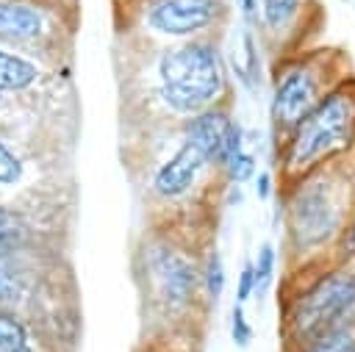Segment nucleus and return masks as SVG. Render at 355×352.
<instances>
[{"instance_id":"1","label":"nucleus","mask_w":355,"mask_h":352,"mask_svg":"<svg viewBox=\"0 0 355 352\" xmlns=\"http://www.w3.org/2000/svg\"><path fill=\"white\" fill-rule=\"evenodd\" d=\"M288 266L330 258L355 213V150L280 186Z\"/></svg>"},{"instance_id":"2","label":"nucleus","mask_w":355,"mask_h":352,"mask_svg":"<svg viewBox=\"0 0 355 352\" xmlns=\"http://www.w3.org/2000/svg\"><path fill=\"white\" fill-rule=\"evenodd\" d=\"M230 91V67L219 36L169 42L150 50L144 94L158 116L178 125L214 105H227Z\"/></svg>"},{"instance_id":"3","label":"nucleus","mask_w":355,"mask_h":352,"mask_svg":"<svg viewBox=\"0 0 355 352\" xmlns=\"http://www.w3.org/2000/svg\"><path fill=\"white\" fill-rule=\"evenodd\" d=\"M352 302H355V258L352 261L324 258V261L291 266L280 299L283 352H291L333 330L347 327Z\"/></svg>"},{"instance_id":"4","label":"nucleus","mask_w":355,"mask_h":352,"mask_svg":"<svg viewBox=\"0 0 355 352\" xmlns=\"http://www.w3.org/2000/svg\"><path fill=\"white\" fill-rule=\"evenodd\" d=\"M200 261V249L164 227H155L147 238H141L133 258V272L147 310L158 319L155 333L186 330L189 319H194L197 310L208 305L202 294Z\"/></svg>"},{"instance_id":"5","label":"nucleus","mask_w":355,"mask_h":352,"mask_svg":"<svg viewBox=\"0 0 355 352\" xmlns=\"http://www.w3.org/2000/svg\"><path fill=\"white\" fill-rule=\"evenodd\" d=\"M355 150V72L338 80L272 150L280 186Z\"/></svg>"},{"instance_id":"6","label":"nucleus","mask_w":355,"mask_h":352,"mask_svg":"<svg viewBox=\"0 0 355 352\" xmlns=\"http://www.w3.org/2000/svg\"><path fill=\"white\" fill-rule=\"evenodd\" d=\"M347 75L349 61L341 50H291L277 55L269 80V144L272 150L300 125V119Z\"/></svg>"},{"instance_id":"7","label":"nucleus","mask_w":355,"mask_h":352,"mask_svg":"<svg viewBox=\"0 0 355 352\" xmlns=\"http://www.w3.org/2000/svg\"><path fill=\"white\" fill-rule=\"evenodd\" d=\"M230 0H136V30L150 42H189L222 36Z\"/></svg>"},{"instance_id":"8","label":"nucleus","mask_w":355,"mask_h":352,"mask_svg":"<svg viewBox=\"0 0 355 352\" xmlns=\"http://www.w3.org/2000/svg\"><path fill=\"white\" fill-rule=\"evenodd\" d=\"M69 36V17L61 0H0V44L53 58Z\"/></svg>"},{"instance_id":"9","label":"nucleus","mask_w":355,"mask_h":352,"mask_svg":"<svg viewBox=\"0 0 355 352\" xmlns=\"http://www.w3.org/2000/svg\"><path fill=\"white\" fill-rule=\"evenodd\" d=\"M211 177H219V172L214 169L208 155L194 141L180 136L178 144L150 172L147 191L158 205L178 211L186 202H191Z\"/></svg>"},{"instance_id":"10","label":"nucleus","mask_w":355,"mask_h":352,"mask_svg":"<svg viewBox=\"0 0 355 352\" xmlns=\"http://www.w3.org/2000/svg\"><path fill=\"white\" fill-rule=\"evenodd\" d=\"M308 0H258V25L275 58L297 50L300 30L305 28Z\"/></svg>"},{"instance_id":"11","label":"nucleus","mask_w":355,"mask_h":352,"mask_svg":"<svg viewBox=\"0 0 355 352\" xmlns=\"http://www.w3.org/2000/svg\"><path fill=\"white\" fill-rule=\"evenodd\" d=\"M230 125H233L230 105H214L208 111H200V114L178 122V133L183 139L194 141L208 155L214 169L219 172V161H222V150H225V139H227Z\"/></svg>"},{"instance_id":"12","label":"nucleus","mask_w":355,"mask_h":352,"mask_svg":"<svg viewBox=\"0 0 355 352\" xmlns=\"http://www.w3.org/2000/svg\"><path fill=\"white\" fill-rule=\"evenodd\" d=\"M47 78V61L0 44V103L33 91Z\"/></svg>"},{"instance_id":"13","label":"nucleus","mask_w":355,"mask_h":352,"mask_svg":"<svg viewBox=\"0 0 355 352\" xmlns=\"http://www.w3.org/2000/svg\"><path fill=\"white\" fill-rule=\"evenodd\" d=\"M36 291V272L28 263V255L0 258V308L22 313Z\"/></svg>"},{"instance_id":"14","label":"nucleus","mask_w":355,"mask_h":352,"mask_svg":"<svg viewBox=\"0 0 355 352\" xmlns=\"http://www.w3.org/2000/svg\"><path fill=\"white\" fill-rule=\"evenodd\" d=\"M33 222L25 211L0 202V258L31 255L33 249Z\"/></svg>"},{"instance_id":"15","label":"nucleus","mask_w":355,"mask_h":352,"mask_svg":"<svg viewBox=\"0 0 355 352\" xmlns=\"http://www.w3.org/2000/svg\"><path fill=\"white\" fill-rule=\"evenodd\" d=\"M230 72L239 75V80L247 91L258 94V89L263 83V61H261L255 28H250V25H241V64H230Z\"/></svg>"},{"instance_id":"16","label":"nucleus","mask_w":355,"mask_h":352,"mask_svg":"<svg viewBox=\"0 0 355 352\" xmlns=\"http://www.w3.org/2000/svg\"><path fill=\"white\" fill-rule=\"evenodd\" d=\"M0 352H39L31 322L17 310L0 308Z\"/></svg>"},{"instance_id":"17","label":"nucleus","mask_w":355,"mask_h":352,"mask_svg":"<svg viewBox=\"0 0 355 352\" xmlns=\"http://www.w3.org/2000/svg\"><path fill=\"white\" fill-rule=\"evenodd\" d=\"M200 274H202V294H205V302L214 305L222 294H225V285H227V269H225V258L216 247H208L202 252V261H200Z\"/></svg>"},{"instance_id":"18","label":"nucleus","mask_w":355,"mask_h":352,"mask_svg":"<svg viewBox=\"0 0 355 352\" xmlns=\"http://www.w3.org/2000/svg\"><path fill=\"white\" fill-rule=\"evenodd\" d=\"M255 175H258V155H255L250 147H244L239 155H233V158L222 166V172H219L225 188H241V186L252 183Z\"/></svg>"},{"instance_id":"19","label":"nucleus","mask_w":355,"mask_h":352,"mask_svg":"<svg viewBox=\"0 0 355 352\" xmlns=\"http://www.w3.org/2000/svg\"><path fill=\"white\" fill-rule=\"evenodd\" d=\"M252 261V272H255V297H266L272 277H275V266H277V249L272 241H263L255 252Z\"/></svg>"},{"instance_id":"20","label":"nucleus","mask_w":355,"mask_h":352,"mask_svg":"<svg viewBox=\"0 0 355 352\" xmlns=\"http://www.w3.org/2000/svg\"><path fill=\"white\" fill-rule=\"evenodd\" d=\"M25 177V158L11 147L8 139L0 136V188H11Z\"/></svg>"},{"instance_id":"21","label":"nucleus","mask_w":355,"mask_h":352,"mask_svg":"<svg viewBox=\"0 0 355 352\" xmlns=\"http://www.w3.org/2000/svg\"><path fill=\"white\" fill-rule=\"evenodd\" d=\"M352 341H355V330L341 327V330H333V333H327V335H322L305 346H297L291 352H344Z\"/></svg>"},{"instance_id":"22","label":"nucleus","mask_w":355,"mask_h":352,"mask_svg":"<svg viewBox=\"0 0 355 352\" xmlns=\"http://www.w3.org/2000/svg\"><path fill=\"white\" fill-rule=\"evenodd\" d=\"M252 322L247 319L244 305H233L230 308V341L236 344V349H250L252 346Z\"/></svg>"},{"instance_id":"23","label":"nucleus","mask_w":355,"mask_h":352,"mask_svg":"<svg viewBox=\"0 0 355 352\" xmlns=\"http://www.w3.org/2000/svg\"><path fill=\"white\" fill-rule=\"evenodd\" d=\"M183 335H186V330L153 333L136 352H183Z\"/></svg>"},{"instance_id":"24","label":"nucleus","mask_w":355,"mask_h":352,"mask_svg":"<svg viewBox=\"0 0 355 352\" xmlns=\"http://www.w3.org/2000/svg\"><path fill=\"white\" fill-rule=\"evenodd\" d=\"M255 297V272H252V261L247 258L239 269V283H236V302L247 305Z\"/></svg>"},{"instance_id":"25","label":"nucleus","mask_w":355,"mask_h":352,"mask_svg":"<svg viewBox=\"0 0 355 352\" xmlns=\"http://www.w3.org/2000/svg\"><path fill=\"white\" fill-rule=\"evenodd\" d=\"M330 258H336V261H352V258H355V213L349 216L344 233L338 236V241H336Z\"/></svg>"},{"instance_id":"26","label":"nucleus","mask_w":355,"mask_h":352,"mask_svg":"<svg viewBox=\"0 0 355 352\" xmlns=\"http://www.w3.org/2000/svg\"><path fill=\"white\" fill-rule=\"evenodd\" d=\"M252 186H255L258 200H261V202H269L272 194H275V188H277V177H275V172H269V169H258V175L252 177Z\"/></svg>"},{"instance_id":"27","label":"nucleus","mask_w":355,"mask_h":352,"mask_svg":"<svg viewBox=\"0 0 355 352\" xmlns=\"http://www.w3.org/2000/svg\"><path fill=\"white\" fill-rule=\"evenodd\" d=\"M233 3H236L239 14H241V22L255 28L258 25V0H233Z\"/></svg>"},{"instance_id":"28","label":"nucleus","mask_w":355,"mask_h":352,"mask_svg":"<svg viewBox=\"0 0 355 352\" xmlns=\"http://www.w3.org/2000/svg\"><path fill=\"white\" fill-rule=\"evenodd\" d=\"M344 352H355V341H352V344H349V346H347Z\"/></svg>"},{"instance_id":"29","label":"nucleus","mask_w":355,"mask_h":352,"mask_svg":"<svg viewBox=\"0 0 355 352\" xmlns=\"http://www.w3.org/2000/svg\"><path fill=\"white\" fill-rule=\"evenodd\" d=\"M61 3H64V0H61Z\"/></svg>"}]
</instances>
